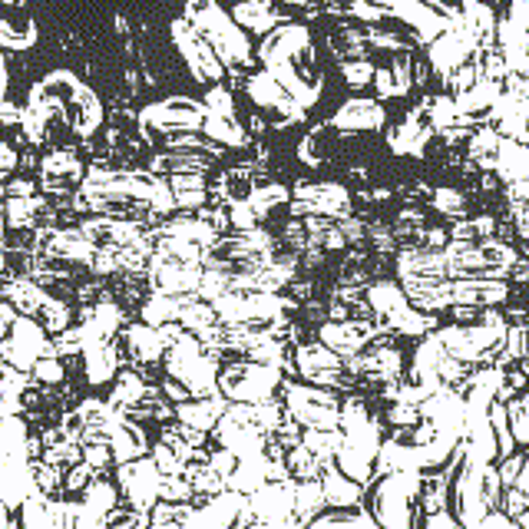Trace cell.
<instances>
[{
	"mask_svg": "<svg viewBox=\"0 0 529 529\" xmlns=\"http://www.w3.org/2000/svg\"><path fill=\"white\" fill-rule=\"evenodd\" d=\"M202 119H205V106L196 103V100H182V96H172L165 103L146 106L140 116V126L146 132L153 130H165V132H182V130H199Z\"/></svg>",
	"mask_w": 529,
	"mask_h": 529,
	"instance_id": "obj_1",
	"label": "cell"
},
{
	"mask_svg": "<svg viewBox=\"0 0 529 529\" xmlns=\"http://www.w3.org/2000/svg\"><path fill=\"white\" fill-rule=\"evenodd\" d=\"M338 130H377L384 126V106L377 100H348V103L331 116Z\"/></svg>",
	"mask_w": 529,
	"mask_h": 529,
	"instance_id": "obj_2",
	"label": "cell"
},
{
	"mask_svg": "<svg viewBox=\"0 0 529 529\" xmlns=\"http://www.w3.org/2000/svg\"><path fill=\"white\" fill-rule=\"evenodd\" d=\"M275 11H271L269 0H245V4H238L236 13H232V24L236 27H245V30H255V34H269L271 27H275Z\"/></svg>",
	"mask_w": 529,
	"mask_h": 529,
	"instance_id": "obj_3",
	"label": "cell"
},
{
	"mask_svg": "<svg viewBox=\"0 0 529 529\" xmlns=\"http://www.w3.org/2000/svg\"><path fill=\"white\" fill-rule=\"evenodd\" d=\"M496 163H500V172H503L509 182H523L526 179V142L506 140L500 136V146H496Z\"/></svg>",
	"mask_w": 529,
	"mask_h": 529,
	"instance_id": "obj_4",
	"label": "cell"
},
{
	"mask_svg": "<svg viewBox=\"0 0 529 529\" xmlns=\"http://www.w3.org/2000/svg\"><path fill=\"white\" fill-rule=\"evenodd\" d=\"M460 20H463V27L477 36L480 50L493 40L496 20H493V11H490L486 4H480V0H467V4H463V13H460Z\"/></svg>",
	"mask_w": 529,
	"mask_h": 529,
	"instance_id": "obj_5",
	"label": "cell"
},
{
	"mask_svg": "<svg viewBox=\"0 0 529 529\" xmlns=\"http://www.w3.org/2000/svg\"><path fill=\"white\" fill-rule=\"evenodd\" d=\"M500 93H503V86H500V83H496V80H483V76H480V80L473 83V86H467L463 93H457V100H453V103H457L460 113H467V116H470V113H480V109H486V106H493V100Z\"/></svg>",
	"mask_w": 529,
	"mask_h": 529,
	"instance_id": "obj_6",
	"label": "cell"
},
{
	"mask_svg": "<svg viewBox=\"0 0 529 529\" xmlns=\"http://www.w3.org/2000/svg\"><path fill=\"white\" fill-rule=\"evenodd\" d=\"M209 47L215 50L219 60H228V63H252V44H248V36L242 34L236 24L228 27L225 34L215 36Z\"/></svg>",
	"mask_w": 529,
	"mask_h": 529,
	"instance_id": "obj_7",
	"label": "cell"
},
{
	"mask_svg": "<svg viewBox=\"0 0 529 529\" xmlns=\"http://www.w3.org/2000/svg\"><path fill=\"white\" fill-rule=\"evenodd\" d=\"M199 130H205V136L215 142H225V146H245L248 136L245 130L238 126L232 116H215V113H205V119H202Z\"/></svg>",
	"mask_w": 529,
	"mask_h": 529,
	"instance_id": "obj_8",
	"label": "cell"
},
{
	"mask_svg": "<svg viewBox=\"0 0 529 529\" xmlns=\"http://www.w3.org/2000/svg\"><path fill=\"white\" fill-rule=\"evenodd\" d=\"M73 100L76 103H83L80 116H76V132L80 136H93L96 130H100V123H103V109H100V100L93 96V90H86V86H76L73 90Z\"/></svg>",
	"mask_w": 529,
	"mask_h": 529,
	"instance_id": "obj_9",
	"label": "cell"
},
{
	"mask_svg": "<svg viewBox=\"0 0 529 529\" xmlns=\"http://www.w3.org/2000/svg\"><path fill=\"white\" fill-rule=\"evenodd\" d=\"M423 146H427V130L417 123H404L390 132V149L400 156H421Z\"/></svg>",
	"mask_w": 529,
	"mask_h": 529,
	"instance_id": "obj_10",
	"label": "cell"
},
{
	"mask_svg": "<svg viewBox=\"0 0 529 529\" xmlns=\"http://www.w3.org/2000/svg\"><path fill=\"white\" fill-rule=\"evenodd\" d=\"M248 96H252L259 106H278V100L285 96V90L271 80L269 73H259V76H252V80H248Z\"/></svg>",
	"mask_w": 529,
	"mask_h": 529,
	"instance_id": "obj_11",
	"label": "cell"
},
{
	"mask_svg": "<svg viewBox=\"0 0 529 529\" xmlns=\"http://www.w3.org/2000/svg\"><path fill=\"white\" fill-rule=\"evenodd\" d=\"M427 109H430L434 130H444V126H453V123H460V119H467V113H460L457 103H453L450 96H437V100H430Z\"/></svg>",
	"mask_w": 529,
	"mask_h": 529,
	"instance_id": "obj_12",
	"label": "cell"
},
{
	"mask_svg": "<svg viewBox=\"0 0 529 529\" xmlns=\"http://www.w3.org/2000/svg\"><path fill=\"white\" fill-rule=\"evenodd\" d=\"M36 44V27L27 24V30L20 34V30H13L7 20H0V47L4 50H27Z\"/></svg>",
	"mask_w": 529,
	"mask_h": 529,
	"instance_id": "obj_13",
	"label": "cell"
},
{
	"mask_svg": "<svg viewBox=\"0 0 529 529\" xmlns=\"http://www.w3.org/2000/svg\"><path fill=\"white\" fill-rule=\"evenodd\" d=\"M341 76L348 86H354V90H361V86H367L371 83V76H374V63L371 60H344L341 63Z\"/></svg>",
	"mask_w": 529,
	"mask_h": 529,
	"instance_id": "obj_14",
	"label": "cell"
},
{
	"mask_svg": "<svg viewBox=\"0 0 529 529\" xmlns=\"http://www.w3.org/2000/svg\"><path fill=\"white\" fill-rule=\"evenodd\" d=\"M205 109L215 113V116H232V113H236V100H232V93L222 90V86H209V93H205Z\"/></svg>",
	"mask_w": 529,
	"mask_h": 529,
	"instance_id": "obj_15",
	"label": "cell"
},
{
	"mask_svg": "<svg viewBox=\"0 0 529 529\" xmlns=\"http://www.w3.org/2000/svg\"><path fill=\"white\" fill-rule=\"evenodd\" d=\"M411 73H413V60L407 57V53H400V57L394 60V67H390V80H394V90H397V96H404L413 86Z\"/></svg>",
	"mask_w": 529,
	"mask_h": 529,
	"instance_id": "obj_16",
	"label": "cell"
},
{
	"mask_svg": "<svg viewBox=\"0 0 529 529\" xmlns=\"http://www.w3.org/2000/svg\"><path fill=\"white\" fill-rule=\"evenodd\" d=\"M496 146H500V132L496 130H480L477 136H470L473 156H480L483 163H490V156L496 153Z\"/></svg>",
	"mask_w": 529,
	"mask_h": 529,
	"instance_id": "obj_17",
	"label": "cell"
},
{
	"mask_svg": "<svg viewBox=\"0 0 529 529\" xmlns=\"http://www.w3.org/2000/svg\"><path fill=\"white\" fill-rule=\"evenodd\" d=\"M20 126L27 130V136H30V142H44L47 140V119L40 116L36 109H20Z\"/></svg>",
	"mask_w": 529,
	"mask_h": 529,
	"instance_id": "obj_18",
	"label": "cell"
},
{
	"mask_svg": "<svg viewBox=\"0 0 529 529\" xmlns=\"http://www.w3.org/2000/svg\"><path fill=\"white\" fill-rule=\"evenodd\" d=\"M44 169H47L50 176H63V172L76 176V172H80V163H76V156L73 153H53L44 159Z\"/></svg>",
	"mask_w": 529,
	"mask_h": 529,
	"instance_id": "obj_19",
	"label": "cell"
},
{
	"mask_svg": "<svg viewBox=\"0 0 529 529\" xmlns=\"http://www.w3.org/2000/svg\"><path fill=\"white\" fill-rule=\"evenodd\" d=\"M285 199V188L282 186H269V188H259V192H255V196H252V202H255V205H265V209H269V205H275V202H282Z\"/></svg>",
	"mask_w": 529,
	"mask_h": 529,
	"instance_id": "obj_20",
	"label": "cell"
},
{
	"mask_svg": "<svg viewBox=\"0 0 529 529\" xmlns=\"http://www.w3.org/2000/svg\"><path fill=\"white\" fill-rule=\"evenodd\" d=\"M351 13L357 17V20H371V24L384 17V11H377L374 4H365V0H351Z\"/></svg>",
	"mask_w": 529,
	"mask_h": 529,
	"instance_id": "obj_21",
	"label": "cell"
},
{
	"mask_svg": "<svg viewBox=\"0 0 529 529\" xmlns=\"http://www.w3.org/2000/svg\"><path fill=\"white\" fill-rule=\"evenodd\" d=\"M275 109H278V113H282L285 119H292V123H301V119H305V109L294 103V100H288V96H282Z\"/></svg>",
	"mask_w": 529,
	"mask_h": 529,
	"instance_id": "obj_22",
	"label": "cell"
},
{
	"mask_svg": "<svg viewBox=\"0 0 529 529\" xmlns=\"http://www.w3.org/2000/svg\"><path fill=\"white\" fill-rule=\"evenodd\" d=\"M367 44L371 47H381V50H400L404 47V40L394 34H367Z\"/></svg>",
	"mask_w": 529,
	"mask_h": 529,
	"instance_id": "obj_23",
	"label": "cell"
},
{
	"mask_svg": "<svg viewBox=\"0 0 529 529\" xmlns=\"http://www.w3.org/2000/svg\"><path fill=\"white\" fill-rule=\"evenodd\" d=\"M374 83H377V96H381V100L397 96V90H394V80H390V70H374Z\"/></svg>",
	"mask_w": 529,
	"mask_h": 529,
	"instance_id": "obj_24",
	"label": "cell"
},
{
	"mask_svg": "<svg viewBox=\"0 0 529 529\" xmlns=\"http://www.w3.org/2000/svg\"><path fill=\"white\" fill-rule=\"evenodd\" d=\"M149 199H153L159 209H172V202H176V199H172V192H169L163 182H156L153 192H149Z\"/></svg>",
	"mask_w": 529,
	"mask_h": 529,
	"instance_id": "obj_25",
	"label": "cell"
},
{
	"mask_svg": "<svg viewBox=\"0 0 529 529\" xmlns=\"http://www.w3.org/2000/svg\"><path fill=\"white\" fill-rule=\"evenodd\" d=\"M0 123H4V126L20 123V106H13V103H7V100H0Z\"/></svg>",
	"mask_w": 529,
	"mask_h": 529,
	"instance_id": "obj_26",
	"label": "cell"
},
{
	"mask_svg": "<svg viewBox=\"0 0 529 529\" xmlns=\"http://www.w3.org/2000/svg\"><path fill=\"white\" fill-rule=\"evenodd\" d=\"M437 205H440V209H460V196L450 192V188H440V192H437Z\"/></svg>",
	"mask_w": 529,
	"mask_h": 529,
	"instance_id": "obj_27",
	"label": "cell"
},
{
	"mask_svg": "<svg viewBox=\"0 0 529 529\" xmlns=\"http://www.w3.org/2000/svg\"><path fill=\"white\" fill-rule=\"evenodd\" d=\"M13 165H17V153H13L11 146L0 142V169H13Z\"/></svg>",
	"mask_w": 529,
	"mask_h": 529,
	"instance_id": "obj_28",
	"label": "cell"
},
{
	"mask_svg": "<svg viewBox=\"0 0 529 529\" xmlns=\"http://www.w3.org/2000/svg\"><path fill=\"white\" fill-rule=\"evenodd\" d=\"M176 199L182 202V205H199V202H202V188H188V192H179Z\"/></svg>",
	"mask_w": 529,
	"mask_h": 529,
	"instance_id": "obj_29",
	"label": "cell"
},
{
	"mask_svg": "<svg viewBox=\"0 0 529 529\" xmlns=\"http://www.w3.org/2000/svg\"><path fill=\"white\" fill-rule=\"evenodd\" d=\"M236 222H242V225L252 222V209H248V205H236Z\"/></svg>",
	"mask_w": 529,
	"mask_h": 529,
	"instance_id": "obj_30",
	"label": "cell"
},
{
	"mask_svg": "<svg viewBox=\"0 0 529 529\" xmlns=\"http://www.w3.org/2000/svg\"><path fill=\"white\" fill-rule=\"evenodd\" d=\"M11 192L13 196H30V182H13Z\"/></svg>",
	"mask_w": 529,
	"mask_h": 529,
	"instance_id": "obj_31",
	"label": "cell"
},
{
	"mask_svg": "<svg viewBox=\"0 0 529 529\" xmlns=\"http://www.w3.org/2000/svg\"><path fill=\"white\" fill-rule=\"evenodd\" d=\"M7 93V70H0V100Z\"/></svg>",
	"mask_w": 529,
	"mask_h": 529,
	"instance_id": "obj_32",
	"label": "cell"
},
{
	"mask_svg": "<svg viewBox=\"0 0 529 529\" xmlns=\"http://www.w3.org/2000/svg\"><path fill=\"white\" fill-rule=\"evenodd\" d=\"M285 4H292V7H305V4H311V0H285Z\"/></svg>",
	"mask_w": 529,
	"mask_h": 529,
	"instance_id": "obj_33",
	"label": "cell"
},
{
	"mask_svg": "<svg viewBox=\"0 0 529 529\" xmlns=\"http://www.w3.org/2000/svg\"><path fill=\"white\" fill-rule=\"evenodd\" d=\"M0 4H17V0H0Z\"/></svg>",
	"mask_w": 529,
	"mask_h": 529,
	"instance_id": "obj_34",
	"label": "cell"
},
{
	"mask_svg": "<svg viewBox=\"0 0 529 529\" xmlns=\"http://www.w3.org/2000/svg\"><path fill=\"white\" fill-rule=\"evenodd\" d=\"M0 70H4V53H0Z\"/></svg>",
	"mask_w": 529,
	"mask_h": 529,
	"instance_id": "obj_35",
	"label": "cell"
}]
</instances>
